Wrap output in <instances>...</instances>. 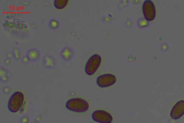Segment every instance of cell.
<instances>
[{
	"label": "cell",
	"mask_w": 184,
	"mask_h": 123,
	"mask_svg": "<svg viewBox=\"0 0 184 123\" xmlns=\"http://www.w3.org/2000/svg\"><path fill=\"white\" fill-rule=\"evenodd\" d=\"M65 106L68 110L77 113L86 112L89 107L88 101L80 98L69 100L66 103Z\"/></svg>",
	"instance_id": "1"
},
{
	"label": "cell",
	"mask_w": 184,
	"mask_h": 123,
	"mask_svg": "<svg viewBox=\"0 0 184 123\" xmlns=\"http://www.w3.org/2000/svg\"><path fill=\"white\" fill-rule=\"evenodd\" d=\"M24 95L20 91L13 93L9 100L8 107L11 112L15 113L20 108L24 102Z\"/></svg>",
	"instance_id": "2"
},
{
	"label": "cell",
	"mask_w": 184,
	"mask_h": 123,
	"mask_svg": "<svg viewBox=\"0 0 184 123\" xmlns=\"http://www.w3.org/2000/svg\"><path fill=\"white\" fill-rule=\"evenodd\" d=\"M101 62V57L99 54H96L91 56L85 65V73L89 76L93 75L99 68Z\"/></svg>",
	"instance_id": "3"
},
{
	"label": "cell",
	"mask_w": 184,
	"mask_h": 123,
	"mask_svg": "<svg viewBox=\"0 0 184 123\" xmlns=\"http://www.w3.org/2000/svg\"><path fill=\"white\" fill-rule=\"evenodd\" d=\"M143 15L145 19L152 21L156 16V11L154 3L150 0H146L143 3L142 7Z\"/></svg>",
	"instance_id": "4"
},
{
	"label": "cell",
	"mask_w": 184,
	"mask_h": 123,
	"mask_svg": "<svg viewBox=\"0 0 184 123\" xmlns=\"http://www.w3.org/2000/svg\"><path fill=\"white\" fill-rule=\"evenodd\" d=\"M92 118L94 121L99 123H111L113 119L109 113L101 110L94 111L92 114Z\"/></svg>",
	"instance_id": "5"
},
{
	"label": "cell",
	"mask_w": 184,
	"mask_h": 123,
	"mask_svg": "<svg viewBox=\"0 0 184 123\" xmlns=\"http://www.w3.org/2000/svg\"><path fill=\"white\" fill-rule=\"evenodd\" d=\"M116 82L115 76L111 74L100 75L96 79L97 84L100 87L106 88L113 85Z\"/></svg>",
	"instance_id": "6"
},
{
	"label": "cell",
	"mask_w": 184,
	"mask_h": 123,
	"mask_svg": "<svg viewBox=\"0 0 184 123\" xmlns=\"http://www.w3.org/2000/svg\"><path fill=\"white\" fill-rule=\"evenodd\" d=\"M184 114V100H181L176 103L172 108L170 116L174 120L181 118Z\"/></svg>",
	"instance_id": "7"
},
{
	"label": "cell",
	"mask_w": 184,
	"mask_h": 123,
	"mask_svg": "<svg viewBox=\"0 0 184 123\" xmlns=\"http://www.w3.org/2000/svg\"><path fill=\"white\" fill-rule=\"evenodd\" d=\"M39 52L37 50L35 49H32L28 51L27 53V56L29 60L35 61L38 59L39 57Z\"/></svg>",
	"instance_id": "8"
},
{
	"label": "cell",
	"mask_w": 184,
	"mask_h": 123,
	"mask_svg": "<svg viewBox=\"0 0 184 123\" xmlns=\"http://www.w3.org/2000/svg\"><path fill=\"white\" fill-rule=\"evenodd\" d=\"M60 54L63 59L65 60H68L72 56L73 53L69 48L65 47L61 52Z\"/></svg>",
	"instance_id": "9"
},
{
	"label": "cell",
	"mask_w": 184,
	"mask_h": 123,
	"mask_svg": "<svg viewBox=\"0 0 184 123\" xmlns=\"http://www.w3.org/2000/svg\"><path fill=\"white\" fill-rule=\"evenodd\" d=\"M68 2V0H55L54 5L58 9H63L67 5Z\"/></svg>",
	"instance_id": "10"
},
{
	"label": "cell",
	"mask_w": 184,
	"mask_h": 123,
	"mask_svg": "<svg viewBox=\"0 0 184 123\" xmlns=\"http://www.w3.org/2000/svg\"><path fill=\"white\" fill-rule=\"evenodd\" d=\"M44 65L46 67H54L55 66V61L53 58L50 56H45L44 58Z\"/></svg>",
	"instance_id": "11"
},
{
	"label": "cell",
	"mask_w": 184,
	"mask_h": 123,
	"mask_svg": "<svg viewBox=\"0 0 184 123\" xmlns=\"http://www.w3.org/2000/svg\"><path fill=\"white\" fill-rule=\"evenodd\" d=\"M49 25L50 28L55 29L57 28L59 26V23L57 21L52 19L50 21Z\"/></svg>",
	"instance_id": "12"
},
{
	"label": "cell",
	"mask_w": 184,
	"mask_h": 123,
	"mask_svg": "<svg viewBox=\"0 0 184 123\" xmlns=\"http://www.w3.org/2000/svg\"><path fill=\"white\" fill-rule=\"evenodd\" d=\"M13 52H14L15 58H16V59H18L20 57V52H19V51L18 49L15 48L14 50V51H13Z\"/></svg>",
	"instance_id": "13"
},
{
	"label": "cell",
	"mask_w": 184,
	"mask_h": 123,
	"mask_svg": "<svg viewBox=\"0 0 184 123\" xmlns=\"http://www.w3.org/2000/svg\"><path fill=\"white\" fill-rule=\"evenodd\" d=\"M29 59H28L27 56H25V57L23 58V61L25 63H27V62H28L29 61Z\"/></svg>",
	"instance_id": "14"
},
{
	"label": "cell",
	"mask_w": 184,
	"mask_h": 123,
	"mask_svg": "<svg viewBox=\"0 0 184 123\" xmlns=\"http://www.w3.org/2000/svg\"><path fill=\"white\" fill-rule=\"evenodd\" d=\"M7 56L9 58H12L13 57V55L12 54L9 53L7 54Z\"/></svg>",
	"instance_id": "15"
},
{
	"label": "cell",
	"mask_w": 184,
	"mask_h": 123,
	"mask_svg": "<svg viewBox=\"0 0 184 123\" xmlns=\"http://www.w3.org/2000/svg\"><path fill=\"white\" fill-rule=\"evenodd\" d=\"M10 62V60L9 59H7L5 61V63L7 64H8Z\"/></svg>",
	"instance_id": "16"
},
{
	"label": "cell",
	"mask_w": 184,
	"mask_h": 123,
	"mask_svg": "<svg viewBox=\"0 0 184 123\" xmlns=\"http://www.w3.org/2000/svg\"><path fill=\"white\" fill-rule=\"evenodd\" d=\"M8 88H5V89L4 90V91H5V92L6 93H7L8 92V89L7 90Z\"/></svg>",
	"instance_id": "17"
}]
</instances>
